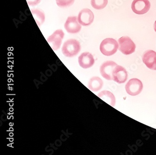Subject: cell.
<instances>
[{
	"mask_svg": "<svg viewBox=\"0 0 156 155\" xmlns=\"http://www.w3.org/2000/svg\"><path fill=\"white\" fill-rule=\"evenodd\" d=\"M81 50L80 43L76 39H71L64 43L62 47V52L67 57L75 56Z\"/></svg>",
	"mask_w": 156,
	"mask_h": 155,
	"instance_id": "obj_1",
	"label": "cell"
},
{
	"mask_svg": "<svg viewBox=\"0 0 156 155\" xmlns=\"http://www.w3.org/2000/svg\"><path fill=\"white\" fill-rule=\"evenodd\" d=\"M119 44L116 40L113 38L104 39L101 43L100 51L103 55L110 56L114 55L117 51Z\"/></svg>",
	"mask_w": 156,
	"mask_h": 155,
	"instance_id": "obj_2",
	"label": "cell"
},
{
	"mask_svg": "<svg viewBox=\"0 0 156 155\" xmlns=\"http://www.w3.org/2000/svg\"><path fill=\"white\" fill-rule=\"evenodd\" d=\"M119 50L124 55H130L136 50L135 43L128 36H123L118 40Z\"/></svg>",
	"mask_w": 156,
	"mask_h": 155,
	"instance_id": "obj_3",
	"label": "cell"
},
{
	"mask_svg": "<svg viewBox=\"0 0 156 155\" xmlns=\"http://www.w3.org/2000/svg\"><path fill=\"white\" fill-rule=\"evenodd\" d=\"M143 88V85L140 80L136 78L131 79L126 84V92L131 96H136L140 94Z\"/></svg>",
	"mask_w": 156,
	"mask_h": 155,
	"instance_id": "obj_4",
	"label": "cell"
},
{
	"mask_svg": "<svg viewBox=\"0 0 156 155\" xmlns=\"http://www.w3.org/2000/svg\"><path fill=\"white\" fill-rule=\"evenodd\" d=\"M64 36V33L62 30L55 31L47 39L48 43L54 51L58 50L62 44Z\"/></svg>",
	"mask_w": 156,
	"mask_h": 155,
	"instance_id": "obj_5",
	"label": "cell"
},
{
	"mask_svg": "<svg viewBox=\"0 0 156 155\" xmlns=\"http://www.w3.org/2000/svg\"><path fill=\"white\" fill-rule=\"evenodd\" d=\"M151 8V3L149 0H134L131 8L135 13L143 15L146 13Z\"/></svg>",
	"mask_w": 156,
	"mask_h": 155,
	"instance_id": "obj_6",
	"label": "cell"
},
{
	"mask_svg": "<svg viewBox=\"0 0 156 155\" xmlns=\"http://www.w3.org/2000/svg\"><path fill=\"white\" fill-rule=\"evenodd\" d=\"M117 65V64L114 61H106L101 66L100 68L101 75L104 78L108 80H113V71Z\"/></svg>",
	"mask_w": 156,
	"mask_h": 155,
	"instance_id": "obj_7",
	"label": "cell"
},
{
	"mask_svg": "<svg viewBox=\"0 0 156 155\" xmlns=\"http://www.w3.org/2000/svg\"><path fill=\"white\" fill-rule=\"evenodd\" d=\"M64 28L69 33L76 34L80 32L81 26L76 17L71 16L67 18L64 25Z\"/></svg>",
	"mask_w": 156,
	"mask_h": 155,
	"instance_id": "obj_8",
	"label": "cell"
},
{
	"mask_svg": "<svg viewBox=\"0 0 156 155\" xmlns=\"http://www.w3.org/2000/svg\"><path fill=\"white\" fill-rule=\"evenodd\" d=\"M94 17V14L91 10L85 8L80 11L77 19L81 25L88 26L93 22Z\"/></svg>",
	"mask_w": 156,
	"mask_h": 155,
	"instance_id": "obj_9",
	"label": "cell"
},
{
	"mask_svg": "<svg viewBox=\"0 0 156 155\" xmlns=\"http://www.w3.org/2000/svg\"><path fill=\"white\" fill-rule=\"evenodd\" d=\"M143 62L150 70H156V52L154 51H145L143 56Z\"/></svg>",
	"mask_w": 156,
	"mask_h": 155,
	"instance_id": "obj_10",
	"label": "cell"
},
{
	"mask_svg": "<svg viewBox=\"0 0 156 155\" xmlns=\"http://www.w3.org/2000/svg\"><path fill=\"white\" fill-rule=\"evenodd\" d=\"M128 74L124 67L117 65L113 73V80L118 84L125 83L128 79Z\"/></svg>",
	"mask_w": 156,
	"mask_h": 155,
	"instance_id": "obj_11",
	"label": "cell"
},
{
	"mask_svg": "<svg viewBox=\"0 0 156 155\" xmlns=\"http://www.w3.org/2000/svg\"><path fill=\"white\" fill-rule=\"evenodd\" d=\"M79 65L83 69H87L93 66L95 63L93 55L88 52H83L78 58Z\"/></svg>",
	"mask_w": 156,
	"mask_h": 155,
	"instance_id": "obj_12",
	"label": "cell"
},
{
	"mask_svg": "<svg viewBox=\"0 0 156 155\" xmlns=\"http://www.w3.org/2000/svg\"><path fill=\"white\" fill-rule=\"evenodd\" d=\"M98 96L103 101L106 102L107 104L114 107L115 105L116 100L114 94L108 91H103L98 93Z\"/></svg>",
	"mask_w": 156,
	"mask_h": 155,
	"instance_id": "obj_13",
	"label": "cell"
},
{
	"mask_svg": "<svg viewBox=\"0 0 156 155\" xmlns=\"http://www.w3.org/2000/svg\"><path fill=\"white\" fill-rule=\"evenodd\" d=\"M103 86V82L101 78L93 77L90 80L88 83L89 89L92 92H98L101 90Z\"/></svg>",
	"mask_w": 156,
	"mask_h": 155,
	"instance_id": "obj_14",
	"label": "cell"
},
{
	"mask_svg": "<svg viewBox=\"0 0 156 155\" xmlns=\"http://www.w3.org/2000/svg\"><path fill=\"white\" fill-rule=\"evenodd\" d=\"M32 14L38 26H40L44 22L45 20V14L41 10L38 9L31 10Z\"/></svg>",
	"mask_w": 156,
	"mask_h": 155,
	"instance_id": "obj_15",
	"label": "cell"
},
{
	"mask_svg": "<svg viewBox=\"0 0 156 155\" xmlns=\"http://www.w3.org/2000/svg\"><path fill=\"white\" fill-rule=\"evenodd\" d=\"M108 0H91V5L95 9H102L107 6Z\"/></svg>",
	"mask_w": 156,
	"mask_h": 155,
	"instance_id": "obj_16",
	"label": "cell"
},
{
	"mask_svg": "<svg viewBox=\"0 0 156 155\" xmlns=\"http://www.w3.org/2000/svg\"><path fill=\"white\" fill-rule=\"evenodd\" d=\"M75 0H56L57 5L61 8H66L74 3Z\"/></svg>",
	"mask_w": 156,
	"mask_h": 155,
	"instance_id": "obj_17",
	"label": "cell"
},
{
	"mask_svg": "<svg viewBox=\"0 0 156 155\" xmlns=\"http://www.w3.org/2000/svg\"><path fill=\"white\" fill-rule=\"evenodd\" d=\"M27 1L30 6H36L41 2V0H27Z\"/></svg>",
	"mask_w": 156,
	"mask_h": 155,
	"instance_id": "obj_18",
	"label": "cell"
},
{
	"mask_svg": "<svg viewBox=\"0 0 156 155\" xmlns=\"http://www.w3.org/2000/svg\"><path fill=\"white\" fill-rule=\"evenodd\" d=\"M154 30L155 31V32H156V21H155V23H154Z\"/></svg>",
	"mask_w": 156,
	"mask_h": 155,
	"instance_id": "obj_19",
	"label": "cell"
}]
</instances>
